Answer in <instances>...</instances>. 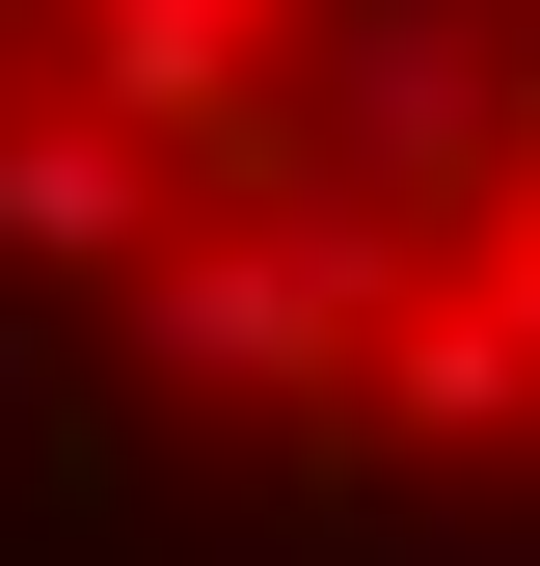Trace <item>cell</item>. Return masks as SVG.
Segmentation results:
<instances>
[{
  "mask_svg": "<svg viewBox=\"0 0 540 566\" xmlns=\"http://www.w3.org/2000/svg\"><path fill=\"white\" fill-rule=\"evenodd\" d=\"M540 163V54L513 0H298V54H270L243 108V189H378V217H459V189Z\"/></svg>",
  "mask_w": 540,
  "mask_h": 566,
  "instance_id": "6da1fadb",
  "label": "cell"
},
{
  "mask_svg": "<svg viewBox=\"0 0 540 566\" xmlns=\"http://www.w3.org/2000/svg\"><path fill=\"white\" fill-rule=\"evenodd\" d=\"M405 297H433V217H378V189H217V217L135 243V378H189V405H324Z\"/></svg>",
  "mask_w": 540,
  "mask_h": 566,
  "instance_id": "7a4b0ae2",
  "label": "cell"
},
{
  "mask_svg": "<svg viewBox=\"0 0 540 566\" xmlns=\"http://www.w3.org/2000/svg\"><path fill=\"white\" fill-rule=\"evenodd\" d=\"M163 217H189V135H135L108 82H0V297H135Z\"/></svg>",
  "mask_w": 540,
  "mask_h": 566,
  "instance_id": "3957f363",
  "label": "cell"
},
{
  "mask_svg": "<svg viewBox=\"0 0 540 566\" xmlns=\"http://www.w3.org/2000/svg\"><path fill=\"white\" fill-rule=\"evenodd\" d=\"M324 405H352L378 459H513V432H540V324L487 297V270H459V297H405L352 378H324Z\"/></svg>",
  "mask_w": 540,
  "mask_h": 566,
  "instance_id": "277c9868",
  "label": "cell"
},
{
  "mask_svg": "<svg viewBox=\"0 0 540 566\" xmlns=\"http://www.w3.org/2000/svg\"><path fill=\"white\" fill-rule=\"evenodd\" d=\"M270 28L298 0H82V82L135 135H189V163H243V108H270Z\"/></svg>",
  "mask_w": 540,
  "mask_h": 566,
  "instance_id": "5b68a950",
  "label": "cell"
},
{
  "mask_svg": "<svg viewBox=\"0 0 540 566\" xmlns=\"http://www.w3.org/2000/svg\"><path fill=\"white\" fill-rule=\"evenodd\" d=\"M487 297H513V324H540V163H513V217H487Z\"/></svg>",
  "mask_w": 540,
  "mask_h": 566,
  "instance_id": "8992f818",
  "label": "cell"
}]
</instances>
